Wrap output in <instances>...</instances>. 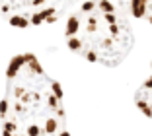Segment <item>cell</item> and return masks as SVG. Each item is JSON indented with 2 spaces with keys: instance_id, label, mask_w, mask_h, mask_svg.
Returning <instances> with one entry per match:
<instances>
[{
  "instance_id": "6da1fadb",
  "label": "cell",
  "mask_w": 152,
  "mask_h": 136,
  "mask_svg": "<svg viewBox=\"0 0 152 136\" xmlns=\"http://www.w3.org/2000/svg\"><path fill=\"white\" fill-rule=\"evenodd\" d=\"M78 31H80V18L78 14H70L66 20V29H64V35L68 37H78Z\"/></svg>"
},
{
  "instance_id": "7a4b0ae2",
  "label": "cell",
  "mask_w": 152,
  "mask_h": 136,
  "mask_svg": "<svg viewBox=\"0 0 152 136\" xmlns=\"http://www.w3.org/2000/svg\"><path fill=\"white\" fill-rule=\"evenodd\" d=\"M129 8H131L133 18L140 20V18H144L146 12H148V2H146V0H133V2L129 4Z\"/></svg>"
},
{
  "instance_id": "3957f363",
  "label": "cell",
  "mask_w": 152,
  "mask_h": 136,
  "mask_svg": "<svg viewBox=\"0 0 152 136\" xmlns=\"http://www.w3.org/2000/svg\"><path fill=\"white\" fill-rule=\"evenodd\" d=\"M66 47L70 49V51H74V53H80L82 49H84V41H82L80 37H68L66 39Z\"/></svg>"
},
{
  "instance_id": "277c9868",
  "label": "cell",
  "mask_w": 152,
  "mask_h": 136,
  "mask_svg": "<svg viewBox=\"0 0 152 136\" xmlns=\"http://www.w3.org/2000/svg\"><path fill=\"white\" fill-rule=\"evenodd\" d=\"M137 105H139V109L142 111V115H146V117L152 119V105H150V101H144L142 97H137Z\"/></svg>"
},
{
  "instance_id": "5b68a950",
  "label": "cell",
  "mask_w": 152,
  "mask_h": 136,
  "mask_svg": "<svg viewBox=\"0 0 152 136\" xmlns=\"http://www.w3.org/2000/svg\"><path fill=\"white\" fill-rule=\"evenodd\" d=\"M98 25H99V20L96 18V16L86 18V33H96V31H98Z\"/></svg>"
},
{
  "instance_id": "8992f818",
  "label": "cell",
  "mask_w": 152,
  "mask_h": 136,
  "mask_svg": "<svg viewBox=\"0 0 152 136\" xmlns=\"http://www.w3.org/2000/svg\"><path fill=\"white\" fill-rule=\"evenodd\" d=\"M96 10H99L102 14H115V4H111V2H96Z\"/></svg>"
},
{
  "instance_id": "52a82bcc",
  "label": "cell",
  "mask_w": 152,
  "mask_h": 136,
  "mask_svg": "<svg viewBox=\"0 0 152 136\" xmlns=\"http://www.w3.org/2000/svg\"><path fill=\"white\" fill-rule=\"evenodd\" d=\"M107 31H109V37H111L113 41H119V33H121L119 23H115V25H107Z\"/></svg>"
},
{
  "instance_id": "ba28073f",
  "label": "cell",
  "mask_w": 152,
  "mask_h": 136,
  "mask_svg": "<svg viewBox=\"0 0 152 136\" xmlns=\"http://www.w3.org/2000/svg\"><path fill=\"white\" fill-rule=\"evenodd\" d=\"M103 22L107 23V25H115L117 22H119V18H117V14H102Z\"/></svg>"
},
{
  "instance_id": "9c48e42d",
  "label": "cell",
  "mask_w": 152,
  "mask_h": 136,
  "mask_svg": "<svg viewBox=\"0 0 152 136\" xmlns=\"http://www.w3.org/2000/svg\"><path fill=\"white\" fill-rule=\"evenodd\" d=\"M94 10H96V2H84L80 6V12H84V14H92Z\"/></svg>"
},
{
  "instance_id": "30bf717a",
  "label": "cell",
  "mask_w": 152,
  "mask_h": 136,
  "mask_svg": "<svg viewBox=\"0 0 152 136\" xmlns=\"http://www.w3.org/2000/svg\"><path fill=\"white\" fill-rule=\"evenodd\" d=\"M84 57H86V60H90V62H98L99 60V57H98V53L96 51H84Z\"/></svg>"
},
{
  "instance_id": "8fae6325",
  "label": "cell",
  "mask_w": 152,
  "mask_h": 136,
  "mask_svg": "<svg viewBox=\"0 0 152 136\" xmlns=\"http://www.w3.org/2000/svg\"><path fill=\"white\" fill-rule=\"evenodd\" d=\"M113 43H115V41H113L111 37H103V39L99 41V45H102L103 49H113Z\"/></svg>"
},
{
  "instance_id": "7c38bea8",
  "label": "cell",
  "mask_w": 152,
  "mask_h": 136,
  "mask_svg": "<svg viewBox=\"0 0 152 136\" xmlns=\"http://www.w3.org/2000/svg\"><path fill=\"white\" fill-rule=\"evenodd\" d=\"M142 88H144V89H152V76H150V78H148V80H144Z\"/></svg>"
},
{
  "instance_id": "4fadbf2b",
  "label": "cell",
  "mask_w": 152,
  "mask_h": 136,
  "mask_svg": "<svg viewBox=\"0 0 152 136\" xmlns=\"http://www.w3.org/2000/svg\"><path fill=\"white\" fill-rule=\"evenodd\" d=\"M148 22H150V25H152V16H150V18H148Z\"/></svg>"
},
{
  "instance_id": "5bb4252c",
  "label": "cell",
  "mask_w": 152,
  "mask_h": 136,
  "mask_svg": "<svg viewBox=\"0 0 152 136\" xmlns=\"http://www.w3.org/2000/svg\"><path fill=\"white\" fill-rule=\"evenodd\" d=\"M150 105H152V101H150Z\"/></svg>"
},
{
  "instance_id": "9a60e30c",
  "label": "cell",
  "mask_w": 152,
  "mask_h": 136,
  "mask_svg": "<svg viewBox=\"0 0 152 136\" xmlns=\"http://www.w3.org/2000/svg\"><path fill=\"white\" fill-rule=\"evenodd\" d=\"M150 66H152V64H150Z\"/></svg>"
}]
</instances>
